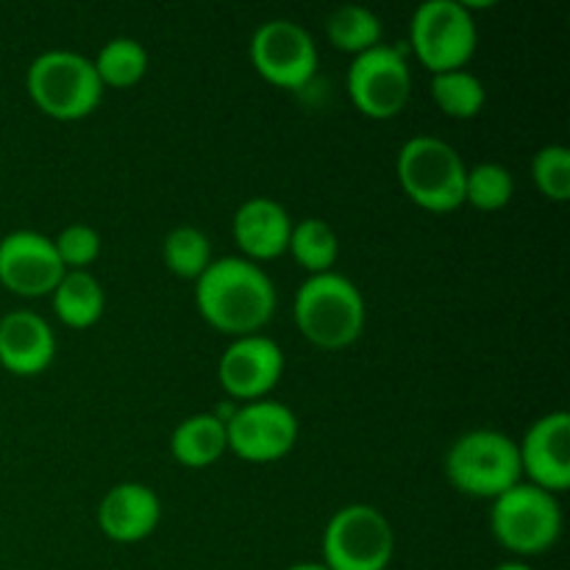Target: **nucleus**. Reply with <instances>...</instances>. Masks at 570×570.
I'll return each instance as SVG.
<instances>
[{"instance_id": "obj_5", "label": "nucleus", "mask_w": 570, "mask_h": 570, "mask_svg": "<svg viewBox=\"0 0 570 570\" xmlns=\"http://www.w3.org/2000/svg\"><path fill=\"white\" fill-rule=\"evenodd\" d=\"M26 89L42 115L61 122L83 120L104 98V83L92 59L72 50H48L37 56L26 72Z\"/></svg>"}, {"instance_id": "obj_20", "label": "nucleus", "mask_w": 570, "mask_h": 570, "mask_svg": "<svg viewBox=\"0 0 570 570\" xmlns=\"http://www.w3.org/2000/svg\"><path fill=\"white\" fill-rule=\"evenodd\" d=\"M382 20L376 17V11L365 9V6H340L326 20V37L340 53H367L371 48L382 45Z\"/></svg>"}, {"instance_id": "obj_27", "label": "nucleus", "mask_w": 570, "mask_h": 570, "mask_svg": "<svg viewBox=\"0 0 570 570\" xmlns=\"http://www.w3.org/2000/svg\"><path fill=\"white\" fill-rule=\"evenodd\" d=\"M53 248L65 271H87L92 262H98L104 243H100V234L92 226L72 223V226L61 228L59 237L53 239Z\"/></svg>"}, {"instance_id": "obj_7", "label": "nucleus", "mask_w": 570, "mask_h": 570, "mask_svg": "<svg viewBox=\"0 0 570 570\" xmlns=\"http://www.w3.org/2000/svg\"><path fill=\"white\" fill-rule=\"evenodd\" d=\"M490 532L495 543L518 557L549 551L562 534V510L557 495L521 482L493 501Z\"/></svg>"}, {"instance_id": "obj_8", "label": "nucleus", "mask_w": 570, "mask_h": 570, "mask_svg": "<svg viewBox=\"0 0 570 570\" xmlns=\"http://www.w3.org/2000/svg\"><path fill=\"white\" fill-rule=\"evenodd\" d=\"M323 566L328 570H387L395 554L393 523L371 504H348L323 529Z\"/></svg>"}, {"instance_id": "obj_19", "label": "nucleus", "mask_w": 570, "mask_h": 570, "mask_svg": "<svg viewBox=\"0 0 570 570\" xmlns=\"http://www.w3.org/2000/svg\"><path fill=\"white\" fill-rule=\"evenodd\" d=\"M53 312L67 328H92L104 317L106 295L89 271H67L59 287L50 293Z\"/></svg>"}, {"instance_id": "obj_9", "label": "nucleus", "mask_w": 570, "mask_h": 570, "mask_svg": "<svg viewBox=\"0 0 570 570\" xmlns=\"http://www.w3.org/2000/svg\"><path fill=\"white\" fill-rule=\"evenodd\" d=\"M351 104L371 120H393L404 111L412 95V70L404 48L376 45L367 53L354 56L345 76Z\"/></svg>"}, {"instance_id": "obj_24", "label": "nucleus", "mask_w": 570, "mask_h": 570, "mask_svg": "<svg viewBox=\"0 0 570 570\" xmlns=\"http://www.w3.org/2000/svg\"><path fill=\"white\" fill-rule=\"evenodd\" d=\"M161 259L173 276L198 282L212 265V243L200 228L176 226L161 243Z\"/></svg>"}, {"instance_id": "obj_28", "label": "nucleus", "mask_w": 570, "mask_h": 570, "mask_svg": "<svg viewBox=\"0 0 570 570\" xmlns=\"http://www.w3.org/2000/svg\"><path fill=\"white\" fill-rule=\"evenodd\" d=\"M495 570H534V568L527 566L523 560H510V562H501V566Z\"/></svg>"}, {"instance_id": "obj_23", "label": "nucleus", "mask_w": 570, "mask_h": 570, "mask_svg": "<svg viewBox=\"0 0 570 570\" xmlns=\"http://www.w3.org/2000/svg\"><path fill=\"white\" fill-rule=\"evenodd\" d=\"M432 100L445 117L454 120H473L484 109L488 89L482 78L473 76L471 70H449L432 76Z\"/></svg>"}, {"instance_id": "obj_3", "label": "nucleus", "mask_w": 570, "mask_h": 570, "mask_svg": "<svg viewBox=\"0 0 570 570\" xmlns=\"http://www.w3.org/2000/svg\"><path fill=\"white\" fill-rule=\"evenodd\" d=\"M401 189L421 209L449 215L465 204L468 167L460 150L445 139L421 134L401 145L395 159Z\"/></svg>"}, {"instance_id": "obj_15", "label": "nucleus", "mask_w": 570, "mask_h": 570, "mask_svg": "<svg viewBox=\"0 0 570 570\" xmlns=\"http://www.w3.org/2000/svg\"><path fill=\"white\" fill-rule=\"evenodd\" d=\"M161 501L148 484L120 482L104 495L98 507V527L111 543H142L156 532Z\"/></svg>"}, {"instance_id": "obj_26", "label": "nucleus", "mask_w": 570, "mask_h": 570, "mask_svg": "<svg viewBox=\"0 0 570 570\" xmlns=\"http://www.w3.org/2000/svg\"><path fill=\"white\" fill-rule=\"evenodd\" d=\"M534 187L543 198L562 204L570 198V150L566 145H546L532 159Z\"/></svg>"}, {"instance_id": "obj_16", "label": "nucleus", "mask_w": 570, "mask_h": 570, "mask_svg": "<svg viewBox=\"0 0 570 570\" xmlns=\"http://www.w3.org/2000/svg\"><path fill=\"white\" fill-rule=\"evenodd\" d=\"M56 356V334L42 315L14 309L0 317V365L11 376H39Z\"/></svg>"}, {"instance_id": "obj_4", "label": "nucleus", "mask_w": 570, "mask_h": 570, "mask_svg": "<svg viewBox=\"0 0 570 570\" xmlns=\"http://www.w3.org/2000/svg\"><path fill=\"white\" fill-rule=\"evenodd\" d=\"M445 479L468 499L495 501L523 482L518 443L495 429H473L445 454Z\"/></svg>"}, {"instance_id": "obj_22", "label": "nucleus", "mask_w": 570, "mask_h": 570, "mask_svg": "<svg viewBox=\"0 0 570 570\" xmlns=\"http://www.w3.org/2000/svg\"><path fill=\"white\" fill-rule=\"evenodd\" d=\"M100 83L109 89L137 87L148 72V50L131 37L109 39L92 59Z\"/></svg>"}, {"instance_id": "obj_17", "label": "nucleus", "mask_w": 570, "mask_h": 570, "mask_svg": "<svg viewBox=\"0 0 570 570\" xmlns=\"http://www.w3.org/2000/svg\"><path fill=\"white\" fill-rule=\"evenodd\" d=\"M232 234L245 259L259 265V262H271L287 254L293 220L278 200L248 198L234 212Z\"/></svg>"}, {"instance_id": "obj_12", "label": "nucleus", "mask_w": 570, "mask_h": 570, "mask_svg": "<svg viewBox=\"0 0 570 570\" xmlns=\"http://www.w3.org/2000/svg\"><path fill=\"white\" fill-rule=\"evenodd\" d=\"M53 239L39 232H11L0 239V284L20 298H45L65 278Z\"/></svg>"}, {"instance_id": "obj_6", "label": "nucleus", "mask_w": 570, "mask_h": 570, "mask_svg": "<svg viewBox=\"0 0 570 570\" xmlns=\"http://www.w3.org/2000/svg\"><path fill=\"white\" fill-rule=\"evenodd\" d=\"M476 45V17L460 0H426L412 14L410 48L432 76L465 70Z\"/></svg>"}, {"instance_id": "obj_21", "label": "nucleus", "mask_w": 570, "mask_h": 570, "mask_svg": "<svg viewBox=\"0 0 570 570\" xmlns=\"http://www.w3.org/2000/svg\"><path fill=\"white\" fill-rule=\"evenodd\" d=\"M287 250L298 267H304L309 276H321V273H332L334 262L340 256V243L334 228L321 217H306V220L293 223V234H289Z\"/></svg>"}, {"instance_id": "obj_18", "label": "nucleus", "mask_w": 570, "mask_h": 570, "mask_svg": "<svg viewBox=\"0 0 570 570\" xmlns=\"http://www.w3.org/2000/svg\"><path fill=\"white\" fill-rule=\"evenodd\" d=\"M226 451V423L212 415V412L184 417L170 434V454L184 468H209Z\"/></svg>"}, {"instance_id": "obj_10", "label": "nucleus", "mask_w": 570, "mask_h": 570, "mask_svg": "<svg viewBox=\"0 0 570 570\" xmlns=\"http://www.w3.org/2000/svg\"><path fill=\"white\" fill-rule=\"evenodd\" d=\"M254 70L278 89H304L317 72V45L304 26L293 20H267L248 45Z\"/></svg>"}, {"instance_id": "obj_11", "label": "nucleus", "mask_w": 570, "mask_h": 570, "mask_svg": "<svg viewBox=\"0 0 570 570\" xmlns=\"http://www.w3.org/2000/svg\"><path fill=\"white\" fill-rule=\"evenodd\" d=\"M298 434L301 426L295 412L267 399L237 406L226 421L228 451L256 465L287 456L298 443Z\"/></svg>"}, {"instance_id": "obj_14", "label": "nucleus", "mask_w": 570, "mask_h": 570, "mask_svg": "<svg viewBox=\"0 0 570 570\" xmlns=\"http://www.w3.org/2000/svg\"><path fill=\"white\" fill-rule=\"evenodd\" d=\"M521 473L529 484L551 495L570 488V415L549 412L527 429L518 443Z\"/></svg>"}, {"instance_id": "obj_2", "label": "nucleus", "mask_w": 570, "mask_h": 570, "mask_svg": "<svg viewBox=\"0 0 570 570\" xmlns=\"http://www.w3.org/2000/svg\"><path fill=\"white\" fill-rule=\"evenodd\" d=\"M293 321L312 345L323 351H343L365 332V298L343 273L309 276L295 293Z\"/></svg>"}, {"instance_id": "obj_25", "label": "nucleus", "mask_w": 570, "mask_h": 570, "mask_svg": "<svg viewBox=\"0 0 570 570\" xmlns=\"http://www.w3.org/2000/svg\"><path fill=\"white\" fill-rule=\"evenodd\" d=\"M515 195V178L499 161H482L465 176V204L476 212H499Z\"/></svg>"}, {"instance_id": "obj_29", "label": "nucleus", "mask_w": 570, "mask_h": 570, "mask_svg": "<svg viewBox=\"0 0 570 570\" xmlns=\"http://www.w3.org/2000/svg\"><path fill=\"white\" fill-rule=\"evenodd\" d=\"M287 570H328L323 562H298V566L287 568Z\"/></svg>"}, {"instance_id": "obj_13", "label": "nucleus", "mask_w": 570, "mask_h": 570, "mask_svg": "<svg viewBox=\"0 0 570 570\" xmlns=\"http://www.w3.org/2000/svg\"><path fill=\"white\" fill-rule=\"evenodd\" d=\"M284 376V351L265 334L234 337L217 362V379L228 399L262 401Z\"/></svg>"}, {"instance_id": "obj_1", "label": "nucleus", "mask_w": 570, "mask_h": 570, "mask_svg": "<svg viewBox=\"0 0 570 570\" xmlns=\"http://www.w3.org/2000/svg\"><path fill=\"white\" fill-rule=\"evenodd\" d=\"M271 276L243 256L212 259L195 282V306L215 332L228 337L259 334L276 312Z\"/></svg>"}]
</instances>
